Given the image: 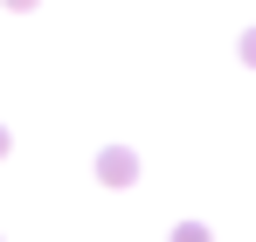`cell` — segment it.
Returning a JSON list of instances; mask_svg holds the SVG:
<instances>
[{"instance_id":"obj_3","label":"cell","mask_w":256,"mask_h":242,"mask_svg":"<svg viewBox=\"0 0 256 242\" xmlns=\"http://www.w3.org/2000/svg\"><path fill=\"white\" fill-rule=\"evenodd\" d=\"M242 62H256V28H242Z\"/></svg>"},{"instance_id":"obj_5","label":"cell","mask_w":256,"mask_h":242,"mask_svg":"<svg viewBox=\"0 0 256 242\" xmlns=\"http://www.w3.org/2000/svg\"><path fill=\"white\" fill-rule=\"evenodd\" d=\"M0 160H7V132H0Z\"/></svg>"},{"instance_id":"obj_4","label":"cell","mask_w":256,"mask_h":242,"mask_svg":"<svg viewBox=\"0 0 256 242\" xmlns=\"http://www.w3.org/2000/svg\"><path fill=\"white\" fill-rule=\"evenodd\" d=\"M7 7H35V0H7Z\"/></svg>"},{"instance_id":"obj_1","label":"cell","mask_w":256,"mask_h":242,"mask_svg":"<svg viewBox=\"0 0 256 242\" xmlns=\"http://www.w3.org/2000/svg\"><path fill=\"white\" fill-rule=\"evenodd\" d=\"M97 180H104V187H132V180H138V160H132L125 146H111V152L97 160Z\"/></svg>"},{"instance_id":"obj_2","label":"cell","mask_w":256,"mask_h":242,"mask_svg":"<svg viewBox=\"0 0 256 242\" xmlns=\"http://www.w3.org/2000/svg\"><path fill=\"white\" fill-rule=\"evenodd\" d=\"M166 242H208V228H201V222H180V228H173Z\"/></svg>"}]
</instances>
